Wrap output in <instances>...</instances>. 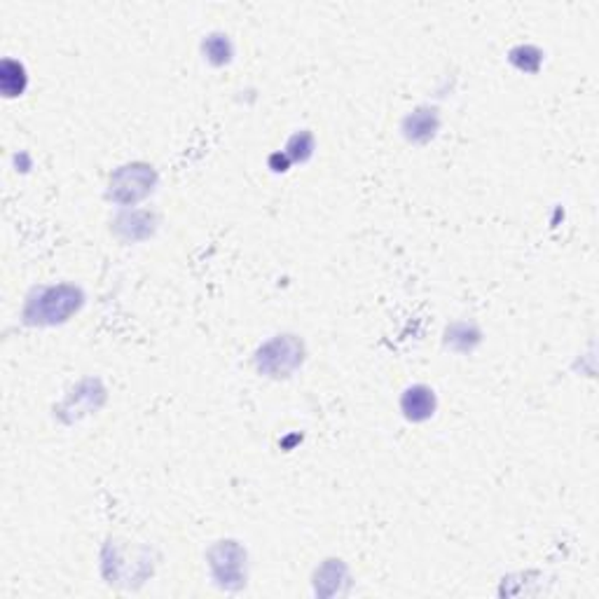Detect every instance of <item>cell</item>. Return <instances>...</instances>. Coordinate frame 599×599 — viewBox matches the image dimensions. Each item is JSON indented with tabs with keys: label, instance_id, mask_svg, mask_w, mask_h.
I'll return each instance as SVG.
<instances>
[{
	"label": "cell",
	"instance_id": "obj_1",
	"mask_svg": "<svg viewBox=\"0 0 599 599\" xmlns=\"http://www.w3.org/2000/svg\"><path fill=\"white\" fill-rule=\"evenodd\" d=\"M82 304V293L73 286H52L40 288L31 295L26 304V321L40 323V326H54V323L69 321Z\"/></svg>",
	"mask_w": 599,
	"mask_h": 599
},
{
	"label": "cell",
	"instance_id": "obj_2",
	"mask_svg": "<svg viewBox=\"0 0 599 599\" xmlns=\"http://www.w3.org/2000/svg\"><path fill=\"white\" fill-rule=\"evenodd\" d=\"M258 370L270 377H288L297 365L303 363V345L291 337H277V340L267 342L258 352Z\"/></svg>",
	"mask_w": 599,
	"mask_h": 599
},
{
	"label": "cell",
	"instance_id": "obj_3",
	"mask_svg": "<svg viewBox=\"0 0 599 599\" xmlns=\"http://www.w3.org/2000/svg\"><path fill=\"white\" fill-rule=\"evenodd\" d=\"M154 171L146 164H131L120 169L111 180V197L120 204H134L153 190Z\"/></svg>",
	"mask_w": 599,
	"mask_h": 599
},
{
	"label": "cell",
	"instance_id": "obj_4",
	"mask_svg": "<svg viewBox=\"0 0 599 599\" xmlns=\"http://www.w3.org/2000/svg\"><path fill=\"white\" fill-rule=\"evenodd\" d=\"M211 560V571L216 576V581L223 587H235L244 586V562H246V553L235 544V541H223L218 544L216 548H211L209 553Z\"/></svg>",
	"mask_w": 599,
	"mask_h": 599
},
{
	"label": "cell",
	"instance_id": "obj_5",
	"mask_svg": "<svg viewBox=\"0 0 599 599\" xmlns=\"http://www.w3.org/2000/svg\"><path fill=\"white\" fill-rule=\"evenodd\" d=\"M401 408L410 421H427L436 410V395L428 387L417 384V387L403 394Z\"/></svg>",
	"mask_w": 599,
	"mask_h": 599
},
{
	"label": "cell",
	"instance_id": "obj_6",
	"mask_svg": "<svg viewBox=\"0 0 599 599\" xmlns=\"http://www.w3.org/2000/svg\"><path fill=\"white\" fill-rule=\"evenodd\" d=\"M436 129H438V115H436V111H428V108H421V111L412 112L405 120V131H408V138H412V141H428L436 134Z\"/></svg>",
	"mask_w": 599,
	"mask_h": 599
},
{
	"label": "cell",
	"instance_id": "obj_7",
	"mask_svg": "<svg viewBox=\"0 0 599 599\" xmlns=\"http://www.w3.org/2000/svg\"><path fill=\"white\" fill-rule=\"evenodd\" d=\"M0 87H3L5 96H17V94L24 92L26 87L24 66L17 62L3 63V71H0Z\"/></svg>",
	"mask_w": 599,
	"mask_h": 599
},
{
	"label": "cell",
	"instance_id": "obj_8",
	"mask_svg": "<svg viewBox=\"0 0 599 599\" xmlns=\"http://www.w3.org/2000/svg\"><path fill=\"white\" fill-rule=\"evenodd\" d=\"M204 52L213 63L229 62V54H232L228 37H225V36H211L209 40L204 43Z\"/></svg>",
	"mask_w": 599,
	"mask_h": 599
},
{
	"label": "cell",
	"instance_id": "obj_9",
	"mask_svg": "<svg viewBox=\"0 0 599 599\" xmlns=\"http://www.w3.org/2000/svg\"><path fill=\"white\" fill-rule=\"evenodd\" d=\"M312 150H314V141H312V134H307V131L293 137L291 143H288V154L297 162L307 160L309 154H312Z\"/></svg>",
	"mask_w": 599,
	"mask_h": 599
}]
</instances>
